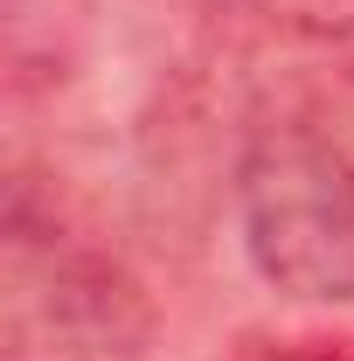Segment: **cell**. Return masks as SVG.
Returning <instances> with one entry per match:
<instances>
[{
    "label": "cell",
    "mask_w": 354,
    "mask_h": 361,
    "mask_svg": "<svg viewBox=\"0 0 354 361\" xmlns=\"http://www.w3.org/2000/svg\"><path fill=\"white\" fill-rule=\"evenodd\" d=\"M341 21H354V0H341Z\"/></svg>",
    "instance_id": "4"
},
{
    "label": "cell",
    "mask_w": 354,
    "mask_h": 361,
    "mask_svg": "<svg viewBox=\"0 0 354 361\" xmlns=\"http://www.w3.org/2000/svg\"><path fill=\"white\" fill-rule=\"evenodd\" d=\"M250 361H354V348H341V341H271Z\"/></svg>",
    "instance_id": "3"
},
{
    "label": "cell",
    "mask_w": 354,
    "mask_h": 361,
    "mask_svg": "<svg viewBox=\"0 0 354 361\" xmlns=\"http://www.w3.org/2000/svg\"><path fill=\"white\" fill-rule=\"evenodd\" d=\"M7 243H14V257H35V292H21V299L42 306L56 341H70L84 355H139V341L153 334V313L111 257L63 243V236L42 243L28 223H7Z\"/></svg>",
    "instance_id": "2"
},
{
    "label": "cell",
    "mask_w": 354,
    "mask_h": 361,
    "mask_svg": "<svg viewBox=\"0 0 354 361\" xmlns=\"http://www.w3.org/2000/svg\"><path fill=\"white\" fill-rule=\"evenodd\" d=\"M243 250L285 299H354V160L306 126H278L236 174Z\"/></svg>",
    "instance_id": "1"
}]
</instances>
